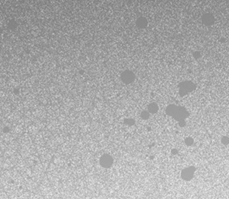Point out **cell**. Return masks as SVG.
Wrapping results in <instances>:
<instances>
[{"label": "cell", "mask_w": 229, "mask_h": 199, "mask_svg": "<svg viewBox=\"0 0 229 199\" xmlns=\"http://www.w3.org/2000/svg\"><path fill=\"white\" fill-rule=\"evenodd\" d=\"M194 172H195V167H193V166L184 169V170L182 171L181 177H182V178H183V180H185V181H190V180H191V179L193 178Z\"/></svg>", "instance_id": "cell-1"}, {"label": "cell", "mask_w": 229, "mask_h": 199, "mask_svg": "<svg viewBox=\"0 0 229 199\" xmlns=\"http://www.w3.org/2000/svg\"><path fill=\"white\" fill-rule=\"evenodd\" d=\"M113 164V158L110 156L104 155L100 158V165L104 168H110Z\"/></svg>", "instance_id": "cell-2"}, {"label": "cell", "mask_w": 229, "mask_h": 199, "mask_svg": "<svg viewBox=\"0 0 229 199\" xmlns=\"http://www.w3.org/2000/svg\"><path fill=\"white\" fill-rule=\"evenodd\" d=\"M185 142H186V145H192V144L193 143V140L191 138H187V139H186Z\"/></svg>", "instance_id": "cell-3"}, {"label": "cell", "mask_w": 229, "mask_h": 199, "mask_svg": "<svg viewBox=\"0 0 229 199\" xmlns=\"http://www.w3.org/2000/svg\"><path fill=\"white\" fill-rule=\"evenodd\" d=\"M222 142H223V144L228 145V138L227 137L223 138V139H222Z\"/></svg>", "instance_id": "cell-4"}]
</instances>
